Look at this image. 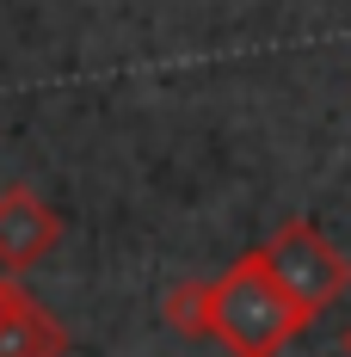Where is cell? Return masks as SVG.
<instances>
[{
	"mask_svg": "<svg viewBox=\"0 0 351 357\" xmlns=\"http://www.w3.org/2000/svg\"><path fill=\"white\" fill-rule=\"evenodd\" d=\"M302 326H308L302 302L278 284L259 247L210 284V339H222L228 357H278Z\"/></svg>",
	"mask_w": 351,
	"mask_h": 357,
	"instance_id": "cell-1",
	"label": "cell"
},
{
	"mask_svg": "<svg viewBox=\"0 0 351 357\" xmlns=\"http://www.w3.org/2000/svg\"><path fill=\"white\" fill-rule=\"evenodd\" d=\"M19 302H25V289L13 284V278H6V271H0V321H6V314H13V308H19Z\"/></svg>",
	"mask_w": 351,
	"mask_h": 357,
	"instance_id": "cell-6",
	"label": "cell"
},
{
	"mask_svg": "<svg viewBox=\"0 0 351 357\" xmlns=\"http://www.w3.org/2000/svg\"><path fill=\"white\" fill-rule=\"evenodd\" d=\"M339 351H345V357H351V321H345V333H339Z\"/></svg>",
	"mask_w": 351,
	"mask_h": 357,
	"instance_id": "cell-7",
	"label": "cell"
},
{
	"mask_svg": "<svg viewBox=\"0 0 351 357\" xmlns=\"http://www.w3.org/2000/svg\"><path fill=\"white\" fill-rule=\"evenodd\" d=\"M160 314H167V326H173V333L204 339V333H210V284H204V278L173 284V289H167V302H160Z\"/></svg>",
	"mask_w": 351,
	"mask_h": 357,
	"instance_id": "cell-5",
	"label": "cell"
},
{
	"mask_svg": "<svg viewBox=\"0 0 351 357\" xmlns=\"http://www.w3.org/2000/svg\"><path fill=\"white\" fill-rule=\"evenodd\" d=\"M259 252H265V265L278 271V284L302 302V314H308V321H315L327 302H339L345 284H351V265L339 259V247L320 234L315 222H283Z\"/></svg>",
	"mask_w": 351,
	"mask_h": 357,
	"instance_id": "cell-2",
	"label": "cell"
},
{
	"mask_svg": "<svg viewBox=\"0 0 351 357\" xmlns=\"http://www.w3.org/2000/svg\"><path fill=\"white\" fill-rule=\"evenodd\" d=\"M68 351V333L56 314H43L37 302H19L6 321H0V357H62Z\"/></svg>",
	"mask_w": 351,
	"mask_h": 357,
	"instance_id": "cell-4",
	"label": "cell"
},
{
	"mask_svg": "<svg viewBox=\"0 0 351 357\" xmlns=\"http://www.w3.org/2000/svg\"><path fill=\"white\" fill-rule=\"evenodd\" d=\"M56 234H62V222H56V210L37 197L31 185H6L0 191V271L37 265L56 247Z\"/></svg>",
	"mask_w": 351,
	"mask_h": 357,
	"instance_id": "cell-3",
	"label": "cell"
}]
</instances>
